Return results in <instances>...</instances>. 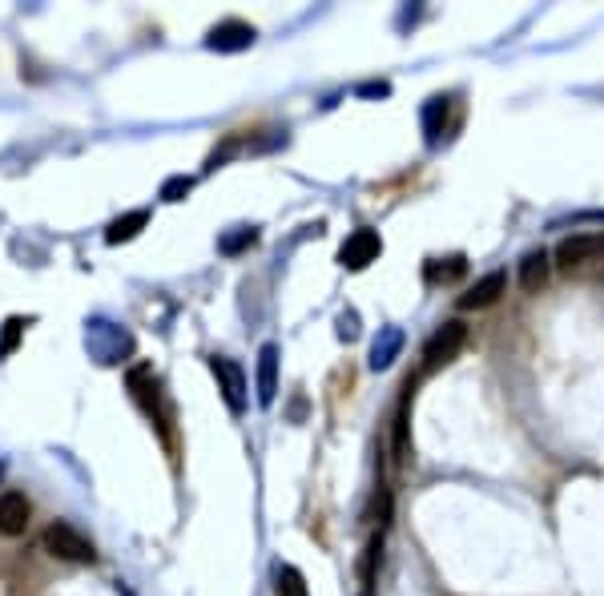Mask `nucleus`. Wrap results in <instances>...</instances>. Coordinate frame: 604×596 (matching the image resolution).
<instances>
[{"mask_svg":"<svg viewBox=\"0 0 604 596\" xmlns=\"http://www.w3.org/2000/svg\"><path fill=\"white\" fill-rule=\"evenodd\" d=\"M125 387H129L133 403L141 407V415L166 435V443H174V407H170V399H166L162 375L149 367V363H137V367H129Z\"/></svg>","mask_w":604,"mask_h":596,"instance_id":"f257e3e1","label":"nucleus"},{"mask_svg":"<svg viewBox=\"0 0 604 596\" xmlns=\"http://www.w3.org/2000/svg\"><path fill=\"white\" fill-rule=\"evenodd\" d=\"M41 544H45V552L57 556V560H73V564H93V560H97L93 540H89L85 532H77L73 524H65V520L49 524L45 536H41Z\"/></svg>","mask_w":604,"mask_h":596,"instance_id":"f03ea898","label":"nucleus"},{"mask_svg":"<svg viewBox=\"0 0 604 596\" xmlns=\"http://www.w3.org/2000/svg\"><path fill=\"white\" fill-rule=\"evenodd\" d=\"M464 343H468V323H464V319H447V323L423 343V375L447 367L451 359L464 351Z\"/></svg>","mask_w":604,"mask_h":596,"instance_id":"7ed1b4c3","label":"nucleus"},{"mask_svg":"<svg viewBox=\"0 0 604 596\" xmlns=\"http://www.w3.org/2000/svg\"><path fill=\"white\" fill-rule=\"evenodd\" d=\"M210 371H214V379H218V391H222V399H226V407L234 411V415H242L246 411V371L234 363V359H226V355H214L210 359Z\"/></svg>","mask_w":604,"mask_h":596,"instance_id":"20e7f679","label":"nucleus"},{"mask_svg":"<svg viewBox=\"0 0 604 596\" xmlns=\"http://www.w3.org/2000/svg\"><path fill=\"white\" fill-rule=\"evenodd\" d=\"M504 290H508V274H504V270H488L484 278H476V282L456 298V307H460V311H484V307L500 303Z\"/></svg>","mask_w":604,"mask_h":596,"instance_id":"39448f33","label":"nucleus"},{"mask_svg":"<svg viewBox=\"0 0 604 596\" xmlns=\"http://www.w3.org/2000/svg\"><path fill=\"white\" fill-rule=\"evenodd\" d=\"M383 254V238H379V230H355L343 246H339V262L347 266V270H363V266H371L375 258Z\"/></svg>","mask_w":604,"mask_h":596,"instance_id":"423d86ee","label":"nucleus"},{"mask_svg":"<svg viewBox=\"0 0 604 596\" xmlns=\"http://www.w3.org/2000/svg\"><path fill=\"white\" fill-rule=\"evenodd\" d=\"M592 258H604V230H592V234H572L556 246V262L560 266H584Z\"/></svg>","mask_w":604,"mask_h":596,"instance_id":"0eeeda50","label":"nucleus"},{"mask_svg":"<svg viewBox=\"0 0 604 596\" xmlns=\"http://www.w3.org/2000/svg\"><path fill=\"white\" fill-rule=\"evenodd\" d=\"M206 45L214 53H242V49L254 45V25H246V21H222V25L210 29Z\"/></svg>","mask_w":604,"mask_h":596,"instance_id":"6e6552de","label":"nucleus"},{"mask_svg":"<svg viewBox=\"0 0 604 596\" xmlns=\"http://www.w3.org/2000/svg\"><path fill=\"white\" fill-rule=\"evenodd\" d=\"M29 516H33L29 496H21V492H0V532H5V536H21V532L29 528Z\"/></svg>","mask_w":604,"mask_h":596,"instance_id":"1a4fd4ad","label":"nucleus"},{"mask_svg":"<svg viewBox=\"0 0 604 596\" xmlns=\"http://www.w3.org/2000/svg\"><path fill=\"white\" fill-rule=\"evenodd\" d=\"M258 379V403L262 407H274V399H278V347L274 343H262V351H258V371H254Z\"/></svg>","mask_w":604,"mask_h":596,"instance_id":"9d476101","label":"nucleus"},{"mask_svg":"<svg viewBox=\"0 0 604 596\" xmlns=\"http://www.w3.org/2000/svg\"><path fill=\"white\" fill-rule=\"evenodd\" d=\"M548 274H552V262H548V250H528L520 258V286L528 294H540L548 286Z\"/></svg>","mask_w":604,"mask_h":596,"instance_id":"9b49d317","label":"nucleus"},{"mask_svg":"<svg viewBox=\"0 0 604 596\" xmlns=\"http://www.w3.org/2000/svg\"><path fill=\"white\" fill-rule=\"evenodd\" d=\"M145 226H149V210H129V214H121V218H113V222L105 226V242H109V246H121V242L137 238Z\"/></svg>","mask_w":604,"mask_h":596,"instance_id":"f8f14e48","label":"nucleus"},{"mask_svg":"<svg viewBox=\"0 0 604 596\" xmlns=\"http://www.w3.org/2000/svg\"><path fill=\"white\" fill-rule=\"evenodd\" d=\"M468 270V258L456 254V258H427L423 262V282L427 286H439V282H451V278H460Z\"/></svg>","mask_w":604,"mask_h":596,"instance_id":"ddd939ff","label":"nucleus"},{"mask_svg":"<svg viewBox=\"0 0 604 596\" xmlns=\"http://www.w3.org/2000/svg\"><path fill=\"white\" fill-rule=\"evenodd\" d=\"M399 351H403V331H399V327H387V331L375 339V347H371V371H387Z\"/></svg>","mask_w":604,"mask_h":596,"instance_id":"4468645a","label":"nucleus"},{"mask_svg":"<svg viewBox=\"0 0 604 596\" xmlns=\"http://www.w3.org/2000/svg\"><path fill=\"white\" fill-rule=\"evenodd\" d=\"M105 331V323H93L89 327V347H97V335ZM133 347V339L125 335V331H109V347L101 351V363H117L121 359V351H129Z\"/></svg>","mask_w":604,"mask_h":596,"instance_id":"2eb2a0df","label":"nucleus"},{"mask_svg":"<svg viewBox=\"0 0 604 596\" xmlns=\"http://www.w3.org/2000/svg\"><path fill=\"white\" fill-rule=\"evenodd\" d=\"M274 580H278V596H307V580H302V572L294 564H278Z\"/></svg>","mask_w":604,"mask_h":596,"instance_id":"dca6fc26","label":"nucleus"},{"mask_svg":"<svg viewBox=\"0 0 604 596\" xmlns=\"http://www.w3.org/2000/svg\"><path fill=\"white\" fill-rule=\"evenodd\" d=\"M29 323H33V319H21V315H13V319L5 323V335H0V359H9V355L17 351V343H21V335H25Z\"/></svg>","mask_w":604,"mask_h":596,"instance_id":"f3484780","label":"nucleus"},{"mask_svg":"<svg viewBox=\"0 0 604 596\" xmlns=\"http://www.w3.org/2000/svg\"><path fill=\"white\" fill-rule=\"evenodd\" d=\"M190 190H194V178H190V174H174V178L162 182V194H158V198H162V202H182Z\"/></svg>","mask_w":604,"mask_h":596,"instance_id":"a211bd4d","label":"nucleus"},{"mask_svg":"<svg viewBox=\"0 0 604 596\" xmlns=\"http://www.w3.org/2000/svg\"><path fill=\"white\" fill-rule=\"evenodd\" d=\"M258 242V230L254 226H238V234H226L222 242H218V250L222 254H238V250H246V246H254Z\"/></svg>","mask_w":604,"mask_h":596,"instance_id":"6ab92c4d","label":"nucleus"},{"mask_svg":"<svg viewBox=\"0 0 604 596\" xmlns=\"http://www.w3.org/2000/svg\"><path fill=\"white\" fill-rule=\"evenodd\" d=\"M447 109V101L443 97H431V105L423 109V125H427V141H435L439 137V113Z\"/></svg>","mask_w":604,"mask_h":596,"instance_id":"aec40b11","label":"nucleus"},{"mask_svg":"<svg viewBox=\"0 0 604 596\" xmlns=\"http://www.w3.org/2000/svg\"><path fill=\"white\" fill-rule=\"evenodd\" d=\"M117 592H121V596H133V592H129V584H121V580H117Z\"/></svg>","mask_w":604,"mask_h":596,"instance_id":"412c9836","label":"nucleus"}]
</instances>
